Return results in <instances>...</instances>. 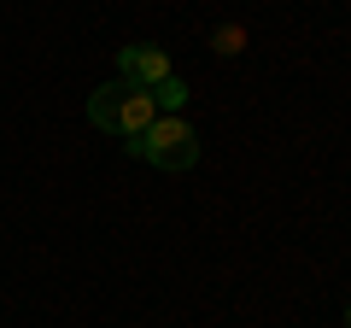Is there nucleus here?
<instances>
[{
	"label": "nucleus",
	"instance_id": "f257e3e1",
	"mask_svg": "<svg viewBox=\"0 0 351 328\" xmlns=\"http://www.w3.org/2000/svg\"><path fill=\"white\" fill-rule=\"evenodd\" d=\"M152 117H158V106H152L147 89H129V82H100V89L88 94V124H94V129H112V135H123V141L147 135Z\"/></svg>",
	"mask_w": 351,
	"mask_h": 328
},
{
	"label": "nucleus",
	"instance_id": "20e7f679",
	"mask_svg": "<svg viewBox=\"0 0 351 328\" xmlns=\"http://www.w3.org/2000/svg\"><path fill=\"white\" fill-rule=\"evenodd\" d=\"M152 106H158V117H182V106H188V82L182 76H164L158 89H147Z\"/></svg>",
	"mask_w": 351,
	"mask_h": 328
},
{
	"label": "nucleus",
	"instance_id": "39448f33",
	"mask_svg": "<svg viewBox=\"0 0 351 328\" xmlns=\"http://www.w3.org/2000/svg\"><path fill=\"white\" fill-rule=\"evenodd\" d=\"M346 323H351V311H346Z\"/></svg>",
	"mask_w": 351,
	"mask_h": 328
},
{
	"label": "nucleus",
	"instance_id": "f03ea898",
	"mask_svg": "<svg viewBox=\"0 0 351 328\" xmlns=\"http://www.w3.org/2000/svg\"><path fill=\"white\" fill-rule=\"evenodd\" d=\"M129 152L158 164V170H193L199 164V129L188 117H152V129L129 141Z\"/></svg>",
	"mask_w": 351,
	"mask_h": 328
},
{
	"label": "nucleus",
	"instance_id": "7ed1b4c3",
	"mask_svg": "<svg viewBox=\"0 0 351 328\" xmlns=\"http://www.w3.org/2000/svg\"><path fill=\"white\" fill-rule=\"evenodd\" d=\"M164 76H176V65H170L164 47H152V41L117 47V82H129V89H158Z\"/></svg>",
	"mask_w": 351,
	"mask_h": 328
}]
</instances>
